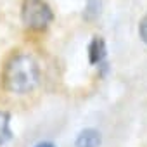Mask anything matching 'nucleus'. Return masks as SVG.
<instances>
[{
	"instance_id": "obj_5",
	"label": "nucleus",
	"mask_w": 147,
	"mask_h": 147,
	"mask_svg": "<svg viewBox=\"0 0 147 147\" xmlns=\"http://www.w3.org/2000/svg\"><path fill=\"white\" fill-rule=\"evenodd\" d=\"M9 114L0 111V145L5 144L7 140H11L12 137V131H11V126H9Z\"/></svg>"
},
{
	"instance_id": "obj_8",
	"label": "nucleus",
	"mask_w": 147,
	"mask_h": 147,
	"mask_svg": "<svg viewBox=\"0 0 147 147\" xmlns=\"http://www.w3.org/2000/svg\"><path fill=\"white\" fill-rule=\"evenodd\" d=\"M35 147H55V145L50 144V142H42V144H38V145H35Z\"/></svg>"
},
{
	"instance_id": "obj_1",
	"label": "nucleus",
	"mask_w": 147,
	"mask_h": 147,
	"mask_svg": "<svg viewBox=\"0 0 147 147\" xmlns=\"http://www.w3.org/2000/svg\"><path fill=\"white\" fill-rule=\"evenodd\" d=\"M40 80V69L36 61L28 54L14 55L4 69L2 82L5 90L12 94H26L31 92Z\"/></svg>"
},
{
	"instance_id": "obj_6",
	"label": "nucleus",
	"mask_w": 147,
	"mask_h": 147,
	"mask_svg": "<svg viewBox=\"0 0 147 147\" xmlns=\"http://www.w3.org/2000/svg\"><path fill=\"white\" fill-rule=\"evenodd\" d=\"M99 14H100V0H88V4L85 7V12H83V18L92 21Z\"/></svg>"
},
{
	"instance_id": "obj_3",
	"label": "nucleus",
	"mask_w": 147,
	"mask_h": 147,
	"mask_svg": "<svg viewBox=\"0 0 147 147\" xmlns=\"http://www.w3.org/2000/svg\"><path fill=\"white\" fill-rule=\"evenodd\" d=\"M88 59L92 64H102L106 59V42L100 36H94L88 45Z\"/></svg>"
},
{
	"instance_id": "obj_2",
	"label": "nucleus",
	"mask_w": 147,
	"mask_h": 147,
	"mask_svg": "<svg viewBox=\"0 0 147 147\" xmlns=\"http://www.w3.org/2000/svg\"><path fill=\"white\" fill-rule=\"evenodd\" d=\"M21 18L28 28L43 30L52 23L54 14H52V9L43 0H26L21 11Z\"/></svg>"
},
{
	"instance_id": "obj_7",
	"label": "nucleus",
	"mask_w": 147,
	"mask_h": 147,
	"mask_svg": "<svg viewBox=\"0 0 147 147\" xmlns=\"http://www.w3.org/2000/svg\"><path fill=\"white\" fill-rule=\"evenodd\" d=\"M138 35H140V38H142V42L147 45V16L140 21V24H138Z\"/></svg>"
},
{
	"instance_id": "obj_4",
	"label": "nucleus",
	"mask_w": 147,
	"mask_h": 147,
	"mask_svg": "<svg viewBox=\"0 0 147 147\" xmlns=\"http://www.w3.org/2000/svg\"><path fill=\"white\" fill-rule=\"evenodd\" d=\"M100 142H102V137L94 128H87L76 137V147H99Z\"/></svg>"
}]
</instances>
